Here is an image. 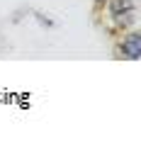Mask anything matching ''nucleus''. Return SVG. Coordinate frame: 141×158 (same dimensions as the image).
Here are the masks:
<instances>
[{
  "mask_svg": "<svg viewBox=\"0 0 141 158\" xmlns=\"http://www.w3.org/2000/svg\"><path fill=\"white\" fill-rule=\"evenodd\" d=\"M112 15L117 17V22L126 24L131 20V15H134V2L131 0H114L112 2Z\"/></svg>",
  "mask_w": 141,
  "mask_h": 158,
  "instance_id": "obj_1",
  "label": "nucleus"
},
{
  "mask_svg": "<svg viewBox=\"0 0 141 158\" xmlns=\"http://www.w3.org/2000/svg\"><path fill=\"white\" fill-rule=\"evenodd\" d=\"M122 51H124V56L131 61H136L141 56V37L134 32V34H129L126 39H124V44H122Z\"/></svg>",
  "mask_w": 141,
  "mask_h": 158,
  "instance_id": "obj_2",
  "label": "nucleus"
}]
</instances>
